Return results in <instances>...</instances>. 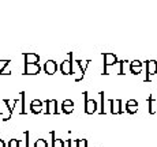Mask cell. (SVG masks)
<instances>
[{
  "label": "cell",
  "instance_id": "obj_26",
  "mask_svg": "<svg viewBox=\"0 0 157 147\" xmlns=\"http://www.w3.org/2000/svg\"><path fill=\"white\" fill-rule=\"evenodd\" d=\"M0 147H6V143L3 142V139H0Z\"/></svg>",
  "mask_w": 157,
  "mask_h": 147
},
{
  "label": "cell",
  "instance_id": "obj_3",
  "mask_svg": "<svg viewBox=\"0 0 157 147\" xmlns=\"http://www.w3.org/2000/svg\"><path fill=\"white\" fill-rule=\"evenodd\" d=\"M102 56H104V74L102 75H107V67L115 65L117 63V59L116 55H113V53H102Z\"/></svg>",
  "mask_w": 157,
  "mask_h": 147
},
{
  "label": "cell",
  "instance_id": "obj_27",
  "mask_svg": "<svg viewBox=\"0 0 157 147\" xmlns=\"http://www.w3.org/2000/svg\"><path fill=\"white\" fill-rule=\"evenodd\" d=\"M2 113H3V112H2V108H0V115H2Z\"/></svg>",
  "mask_w": 157,
  "mask_h": 147
},
{
  "label": "cell",
  "instance_id": "obj_23",
  "mask_svg": "<svg viewBox=\"0 0 157 147\" xmlns=\"http://www.w3.org/2000/svg\"><path fill=\"white\" fill-rule=\"evenodd\" d=\"M100 98H101V108H100V113H102L104 115L105 110H104V93H100Z\"/></svg>",
  "mask_w": 157,
  "mask_h": 147
},
{
  "label": "cell",
  "instance_id": "obj_25",
  "mask_svg": "<svg viewBox=\"0 0 157 147\" xmlns=\"http://www.w3.org/2000/svg\"><path fill=\"white\" fill-rule=\"evenodd\" d=\"M25 143H26V147H29V131H26L25 132Z\"/></svg>",
  "mask_w": 157,
  "mask_h": 147
},
{
  "label": "cell",
  "instance_id": "obj_20",
  "mask_svg": "<svg viewBox=\"0 0 157 147\" xmlns=\"http://www.w3.org/2000/svg\"><path fill=\"white\" fill-rule=\"evenodd\" d=\"M21 145V140L19 139H11L8 142V147H19Z\"/></svg>",
  "mask_w": 157,
  "mask_h": 147
},
{
  "label": "cell",
  "instance_id": "obj_10",
  "mask_svg": "<svg viewBox=\"0 0 157 147\" xmlns=\"http://www.w3.org/2000/svg\"><path fill=\"white\" fill-rule=\"evenodd\" d=\"M40 70L38 64H25V75H37Z\"/></svg>",
  "mask_w": 157,
  "mask_h": 147
},
{
  "label": "cell",
  "instance_id": "obj_8",
  "mask_svg": "<svg viewBox=\"0 0 157 147\" xmlns=\"http://www.w3.org/2000/svg\"><path fill=\"white\" fill-rule=\"evenodd\" d=\"M43 101L40 100H34L32 101V104H30V110H32V113H34V115H38V113L43 112Z\"/></svg>",
  "mask_w": 157,
  "mask_h": 147
},
{
  "label": "cell",
  "instance_id": "obj_15",
  "mask_svg": "<svg viewBox=\"0 0 157 147\" xmlns=\"http://www.w3.org/2000/svg\"><path fill=\"white\" fill-rule=\"evenodd\" d=\"M51 136H52V147H64L66 142H63L62 139H56L55 138V132H51Z\"/></svg>",
  "mask_w": 157,
  "mask_h": 147
},
{
  "label": "cell",
  "instance_id": "obj_2",
  "mask_svg": "<svg viewBox=\"0 0 157 147\" xmlns=\"http://www.w3.org/2000/svg\"><path fill=\"white\" fill-rule=\"evenodd\" d=\"M83 95H85V113L86 115H93L97 110V102L94 100L87 98V91L83 93Z\"/></svg>",
  "mask_w": 157,
  "mask_h": 147
},
{
  "label": "cell",
  "instance_id": "obj_21",
  "mask_svg": "<svg viewBox=\"0 0 157 147\" xmlns=\"http://www.w3.org/2000/svg\"><path fill=\"white\" fill-rule=\"evenodd\" d=\"M8 63H10V60H3V61H0V75L3 74V71H4V68L8 65Z\"/></svg>",
  "mask_w": 157,
  "mask_h": 147
},
{
  "label": "cell",
  "instance_id": "obj_24",
  "mask_svg": "<svg viewBox=\"0 0 157 147\" xmlns=\"http://www.w3.org/2000/svg\"><path fill=\"white\" fill-rule=\"evenodd\" d=\"M79 147H87V140L86 139H81L79 140Z\"/></svg>",
  "mask_w": 157,
  "mask_h": 147
},
{
  "label": "cell",
  "instance_id": "obj_12",
  "mask_svg": "<svg viewBox=\"0 0 157 147\" xmlns=\"http://www.w3.org/2000/svg\"><path fill=\"white\" fill-rule=\"evenodd\" d=\"M77 63L81 68V76L77 79V82H81L83 79V76H85V71H86L87 65H89V60H81V61H77Z\"/></svg>",
  "mask_w": 157,
  "mask_h": 147
},
{
  "label": "cell",
  "instance_id": "obj_7",
  "mask_svg": "<svg viewBox=\"0 0 157 147\" xmlns=\"http://www.w3.org/2000/svg\"><path fill=\"white\" fill-rule=\"evenodd\" d=\"M23 57H25V64H37L38 60H40V56L38 55H36V53H29V52L23 53Z\"/></svg>",
  "mask_w": 157,
  "mask_h": 147
},
{
  "label": "cell",
  "instance_id": "obj_5",
  "mask_svg": "<svg viewBox=\"0 0 157 147\" xmlns=\"http://www.w3.org/2000/svg\"><path fill=\"white\" fill-rule=\"evenodd\" d=\"M57 68L59 67H57L56 61H53V60H48V61L44 64V71H45V74H48V75L56 74Z\"/></svg>",
  "mask_w": 157,
  "mask_h": 147
},
{
  "label": "cell",
  "instance_id": "obj_9",
  "mask_svg": "<svg viewBox=\"0 0 157 147\" xmlns=\"http://www.w3.org/2000/svg\"><path fill=\"white\" fill-rule=\"evenodd\" d=\"M157 71V63L150 60V61H146V80H149L150 75H155Z\"/></svg>",
  "mask_w": 157,
  "mask_h": 147
},
{
  "label": "cell",
  "instance_id": "obj_6",
  "mask_svg": "<svg viewBox=\"0 0 157 147\" xmlns=\"http://www.w3.org/2000/svg\"><path fill=\"white\" fill-rule=\"evenodd\" d=\"M109 104H111V113H112V115H120V113L123 112L122 110V101L109 100Z\"/></svg>",
  "mask_w": 157,
  "mask_h": 147
},
{
  "label": "cell",
  "instance_id": "obj_11",
  "mask_svg": "<svg viewBox=\"0 0 157 147\" xmlns=\"http://www.w3.org/2000/svg\"><path fill=\"white\" fill-rule=\"evenodd\" d=\"M62 110H63V113H66V115H70V113H72V112H74V102H72L71 100L63 101Z\"/></svg>",
  "mask_w": 157,
  "mask_h": 147
},
{
  "label": "cell",
  "instance_id": "obj_22",
  "mask_svg": "<svg viewBox=\"0 0 157 147\" xmlns=\"http://www.w3.org/2000/svg\"><path fill=\"white\" fill-rule=\"evenodd\" d=\"M149 105H150V109H149V112L153 115V113H155L156 110H157V108L155 106V104H153V98H152V97L149 98Z\"/></svg>",
  "mask_w": 157,
  "mask_h": 147
},
{
  "label": "cell",
  "instance_id": "obj_4",
  "mask_svg": "<svg viewBox=\"0 0 157 147\" xmlns=\"http://www.w3.org/2000/svg\"><path fill=\"white\" fill-rule=\"evenodd\" d=\"M45 106H47V109H45V113H47V115H57V113H59V110H57V101L56 100L45 101Z\"/></svg>",
  "mask_w": 157,
  "mask_h": 147
},
{
  "label": "cell",
  "instance_id": "obj_16",
  "mask_svg": "<svg viewBox=\"0 0 157 147\" xmlns=\"http://www.w3.org/2000/svg\"><path fill=\"white\" fill-rule=\"evenodd\" d=\"M3 102H4L6 105H7V109H8V116H7V117H3V120H4V121H8V120L11 119V116H13L14 106H11V105H10V100H4V101H3Z\"/></svg>",
  "mask_w": 157,
  "mask_h": 147
},
{
  "label": "cell",
  "instance_id": "obj_1",
  "mask_svg": "<svg viewBox=\"0 0 157 147\" xmlns=\"http://www.w3.org/2000/svg\"><path fill=\"white\" fill-rule=\"evenodd\" d=\"M68 56L70 59L64 60L60 65V71H62L63 75H72L74 74V70H72V52H68Z\"/></svg>",
  "mask_w": 157,
  "mask_h": 147
},
{
  "label": "cell",
  "instance_id": "obj_18",
  "mask_svg": "<svg viewBox=\"0 0 157 147\" xmlns=\"http://www.w3.org/2000/svg\"><path fill=\"white\" fill-rule=\"evenodd\" d=\"M67 147H79L78 139H67Z\"/></svg>",
  "mask_w": 157,
  "mask_h": 147
},
{
  "label": "cell",
  "instance_id": "obj_17",
  "mask_svg": "<svg viewBox=\"0 0 157 147\" xmlns=\"http://www.w3.org/2000/svg\"><path fill=\"white\" fill-rule=\"evenodd\" d=\"M21 102H22V109H21V115H25L26 110H25V91H21Z\"/></svg>",
  "mask_w": 157,
  "mask_h": 147
},
{
  "label": "cell",
  "instance_id": "obj_19",
  "mask_svg": "<svg viewBox=\"0 0 157 147\" xmlns=\"http://www.w3.org/2000/svg\"><path fill=\"white\" fill-rule=\"evenodd\" d=\"M34 147H48V143L45 139H37L34 143Z\"/></svg>",
  "mask_w": 157,
  "mask_h": 147
},
{
  "label": "cell",
  "instance_id": "obj_14",
  "mask_svg": "<svg viewBox=\"0 0 157 147\" xmlns=\"http://www.w3.org/2000/svg\"><path fill=\"white\" fill-rule=\"evenodd\" d=\"M126 110H127L130 115H132V113H137V110H138L137 101H134V100L127 101V104H126Z\"/></svg>",
  "mask_w": 157,
  "mask_h": 147
},
{
  "label": "cell",
  "instance_id": "obj_13",
  "mask_svg": "<svg viewBox=\"0 0 157 147\" xmlns=\"http://www.w3.org/2000/svg\"><path fill=\"white\" fill-rule=\"evenodd\" d=\"M130 71H131L132 74H135V75L141 74V71H142V64H141V61L135 60V61L130 63Z\"/></svg>",
  "mask_w": 157,
  "mask_h": 147
}]
</instances>
